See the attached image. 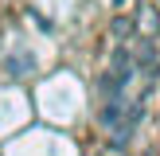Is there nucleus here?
<instances>
[{
  "label": "nucleus",
  "mask_w": 160,
  "mask_h": 156,
  "mask_svg": "<svg viewBox=\"0 0 160 156\" xmlns=\"http://www.w3.org/2000/svg\"><path fill=\"white\" fill-rule=\"evenodd\" d=\"M113 4H117V8H125V4H129V0H113Z\"/></svg>",
  "instance_id": "nucleus-2"
},
{
  "label": "nucleus",
  "mask_w": 160,
  "mask_h": 156,
  "mask_svg": "<svg viewBox=\"0 0 160 156\" xmlns=\"http://www.w3.org/2000/svg\"><path fill=\"white\" fill-rule=\"evenodd\" d=\"M137 82V59H133L129 47H117L109 55V66L102 70V82H98V98H102V125L109 133H117V125L125 121V109H129V86Z\"/></svg>",
  "instance_id": "nucleus-1"
}]
</instances>
